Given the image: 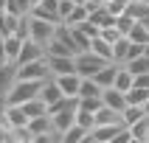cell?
Segmentation results:
<instances>
[{
	"mask_svg": "<svg viewBox=\"0 0 149 143\" xmlns=\"http://www.w3.org/2000/svg\"><path fill=\"white\" fill-rule=\"evenodd\" d=\"M42 84H45V79H17V84L6 93V101L8 104H25L42 93Z\"/></svg>",
	"mask_w": 149,
	"mask_h": 143,
	"instance_id": "cell-1",
	"label": "cell"
},
{
	"mask_svg": "<svg viewBox=\"0 0 149 143\" xmlns=\"http://www.w3.org/2000/svg\"><path fill=\"white\" fill-rule=\"evenodd\" d=\"M107 62H113V59L99 56L96 50H82V53H76V73H79V76H84V79H87V76L93 79V76L99 73V70L107 65Z\"/></svg>",
	"mask_w": 149,
	"mask_h": 143,
	"instance_id": "cell-2",
	"label": "cell"
},
{
	"mask_svg": "<svg viewBox=\"0 0 149 143\" xmlns=\"http://www.w3.org/2000/svg\"><path fill=\"white\" fill-rule=\"evenodd\" d=\"M54 37H56V23H51V20H42V17H34V14H31V39L40 42V45H48Z\"/></svg>",
	"mask_w": 149,
	"mask_h": 143,
	"instance_id": "cell-3",
	"label": "cell"
},
{
	"mask_svg": "<svg viewBox=\"0 0 149 143\" xmlns=\"http://www.w3.org/2000/svg\"><path fill=\"white\" fill-rule=\"evenodd\" d=\"M127 124H96L87 135V143H116L118 132L124 129Z\"/></svg>",
	"mask_w": 149,
	"mask_h": 143,
	"instance_id": "cell-4",
	"label": "cell"
},
{
	"mask_svg": "<svg viewBox=\"0 0 149 143\" xmlns=\"http://www.w3.org/2000/svg\"><path fill=\"white\" fill-rule=\"evenodd\" d=\"M51 76H62V73H76V56H59V53H45Z\"/></svg>",
	"mask_w": 149,
	"mask_h": 143,
	"instance_id": "cell-5",
	"label": "cell"
},
{
	"mask_svg": "<svg viewBox=\"0 0 149 143\" xmlns=\"http://www.w3.org/2000/svg\"><path fill=\"white\" fill-rule=\"evenodd\" d=\"M101 101H104V107L118 109V112H124V109L130 107L127 93H124V90H118V87H104V93H101Z\"/></svg>",
	"mask_w": 149,
	"mask_h": 143,
	"instance_id": "cell-6",
	"label": "cell"
},
{
	"mask_svg": "<svg viewBox=\"0 0 149 143\" xmlns=\"http://www.w3.org/2000/svg\"><path fill=\"white\" fill-rule=\"evenodd\" d=\"M34 17H42V20H51V23H62V17H59V0H40L37 6L31 8Z\"/></svg>",
	"mask_w": 149,
	"mask_h": 143,
	"instance_id": "cell-7",
	"label": "cell"
},
{
	"mask_svg": "<svg viewBox=\"0 0 149 143\" xmlns=\"http://www.w3.org/2000/svg\"><path fill=\"white\" fill-rule=\"evenodd\" d=\"M37 59H45V45H40V42H34V39H25L23 50H20V56H17V65L37 62Z\"/></svg>",
	"mask_w": 149,
	"mask_h": 143,
	"instance_id": "cell-8",
	"label": "cell"
},
{
	"mask_svg": "<svg viewBox=\"0 0 149 143\" xmlns=\"http://www.w3.org/2000/svg\"><path fill=\"white\" fill-rule=\"evenodd\" d=\"M17 79H20V70H17V62H6V65L0 67V93L6 95L11 87L17 84Z\"/></svg>",
	"mask_w": 149,
	"mask_h": 143,
	"instance_id": "cell-9",
	"label": "cell"
},
{
	"mask_svg": "<svg viewBox=\"0 0 149 143\" xmlns=\"http://www.w3.org/2000/svg\"><path fill=\"white\" fill-rule=\"evenodd\" d=\"M51 121H54V129H56V132L65 135L68 129L76 124V109H73V107H65V109H59V112H54Z\"/></svg>",
	"mask_w": 149,
	"mask_h": 143,
	"instance_id": "cell-10",
	"label": "cell"
},
{
	"mask_svg": "<svg viewBox=\"0 0 149 143\" xmlns=\"http://www.w3.org/2000/svg\"><path fill=\"white\" fill-rule=\"evenodd\" d=\"M56 84L62 87L65 95H79V87H82V76L79 73H62V76H54Z\"/></svg>",
	"mask_w": 149,
	"mask_h": 143,
	"instance_id": "cell-11",
	"label": "cell"
},
{
	"mask_svg": "<svg viewBox=\"0 0 149 143\" xmlns=\"http://www.w3.org/2000/svg\"><path fill=\"white\" fill-rule=\"evenodd\" d=\"M6 124L11 126V129H14V126H28V121H31V118L25 115V109H23V104H8L6 107Z\"/></svg>",
	"mask_w": 149,
	"mask_h": 143,
	"instance_id": "cell-12",
	"label": "cell"
},
{
	"mask_svg": "<svg viewBox=\"0 0 149 143\" xmlns=\"http://www.w3.org/2000/svg\"><path fill=\"white\" fill-rule=\"evenodd\" d=\"M118 67H121L118 62H107V65L101 67V70L93 76V79H96L101 87H113V84H116V73H118Z\"/></svg>",
	"mask_w": 149,
	"mask_h": 143,
	"instance_id": "cell-13",
	"label": "cell"
},
{
	"mask_svg": "<svg viewBox=\"0 0 149 143\" xmlns=\"http://www.w3.org/2000/svg\"><path fill=\"white\" fill-rule=\"evenodd\" d=\"M130 48H132V39H130V37H121V39L113 45V62L127 65V62H130Z\"/></svg>",
	"mask_w": 149,
	"mask_h": 143,
	"instance_id": "cell-14",
	"label": "cell"
},
{
	"mask_svg": "<svg viewBox=\"0 0 149 143\" xmlns=\"http://www.w3.org/2000/svg\"><path fill=\"white\" fill-rule=\"evenodd\" d=\"M90 20H93L96 25H99V28L116 25V14H113V11L107 8V3H104V6H99V8H93V11H90Z\"/></svg>",
	"mask_w": 149,
	"mask_h": 143,
	"instance_id": "cell-15",
	"label": "cell"
},
{
	"mask_svg": "<svg viewBox=\"0 0 149 143\" xmlns=\"http://www.w3.org/2000/svg\"><path fill=\"white\" fill-rule=\"evenodd\" d=\"M17 23H20V17H17V14L3 11V14H0V39H6V37L17 34Z\"/></svg>",
	"mask_w": 149,
	"mask_h": 143,
	"instance_id": "cell-16",
	"label": "cell"
},
{
	"mask_svg": "<svg viewBox=\"0 0 149 143\" xmlns=\"http://www.w3.org/2000/svg\"><path fill=\"white\" fill-rule=\"evenodd\" d=\"M130 132H132V140L135 143H146L149 140V115H143L141 121L130 124Z\"/></svg>",
	"mask_w": 149,
	"mask_h": 143,
	"instance_id": "cell-17",
	"label": "cell"
},
{
	"mask_svg": "<svg viewBox=\"0 0 149 143\" xmlns=\"http://www.w3.org/2000/svg\"><path fill=\"white\" fill-rule=\"evenodd\" d=\"M23 37H17V34H11V37H6L3 39V45H6V59L8 62H17V56H20V50H23Z\"/></svg>",
	"mask_w": 149,
	"mask_h": 143,
	"instance_id": "cell-18",
	"label": "cell"
},
{
	"mask_svg": "<svg viewBox=\"0 0 149 143\" xmlns=\"http://www.w3.org/2000/svg\"><path fill=\"white\" fill-rule=\"evenodd\" d=\"M87 135H90V129H84L82 124H73L62 135V143H87Z\"/></svg>",
	"mask_w": 149,
	"mask_h": 143,
	"instance_id": "cell-19",
	"label": "cell"
},
{
	"mask_svg": "<svg viewBox=\"0 0 149 143\" xmlns=\"http://www.w3.org/2000/svg\"><path fill=\"white\" fill-rule=\"evenodd\" d=\"M132 84H135V73H132L127 65H121V67H118V73H116V84H113V87H118V90L127 93Z\"/></svg>",
	"mask_w": 149,
	"mask_h": 143,
	"instance_id": "cell-20",
	"label": "cell"
},
{
	"mask_svg": "<svg viewBox=\"0 0 149 143\" xmlns=\"http://www.w3.org/2000/svg\"><path fill=\"white\" fill-rule=\"evenodd\" d=\"M101 93H104V87H101V84L96 82V79H90V76L84 79V76H82V87H79V98H90V95H101Z\"/></svg>",
	"mask_w": 149,
	"mask_h": 143,
	"instance_id": "cell-21",
	"label": "cell"
},
{
	"mask_svg": "<svg viewBox=\"0 0 149 143\" xmlns=\"http://www.w3.org/2000/svg\"><path fill=\"white\" fill-rule=\"evenodd\" d=\"M28 129H31L34 135H42V132H48V129H54V121H51V115L45 112V115H37L28 121ZM37 143V140H34Z\"/></svg>",
	"mask_w": 149,
	"mask_h": 143,
	"instance_id": "cell-22",
	"label": "cell"
},
{
	"mask_svg": "<svg viewBox=\"0 0 149 143\" xmlns=\"http://www.w3.org/2000/svg\"><path fill=\"white\" fill-rule=\"evenodd\" d=\"M127 101H130V104H146L149 101V87H143V84H132V87H130V90H127Z\"/></svg>",
	"mask_w": 149,
	"mask_h": 143,
	"instance_id": "cell-23",
	"label": "cell"
},
{
	"mask_svg": "<svg viewBox=\"0 0 149 143\" xmlns=\"http://www.w3.org/2000/svg\"><path fill=\"white\" fill-rule=\"evenodd\" d=\"M84 20H90V8L84 6V3H76V6H73V11L68 14V20H65V23H68V25H82Z\"/></svg>",
	"mask_w": 149,
	"mask_h": 143,
	"instance_id": "cell-24",
	"label": "cell"
},
{
	"mask_svg": "<svg viewBox=\"0 0 149 143\" xmlns=\"http://www.w3.org/2000/svg\"><path fill=\"white\" fill-rule=\"evenodd\" d=\"M23 109H25V115H28V118H37V115H45V112H48V104H45V101L37 95V98L25 101V104H23Z\"/></svg>",
	"mask_w": 149,
	"mask_h": 143,
	"instance_id": "cell-25",
	"label": "cell"
},
{
	"mask_svg": "<svg viewBox=\"0 0 149 143\" xmlns=\"http://www.w3.org/2000/svg\"><path fill=\"white\" fill-rule=\"evenodd\" d=\"M90 50H96L99 56H104V59H113V42H107L104 37H93V42H90Z\"/></svg>",
	"mask_w": 149,
	"mask_h": 143,
	"instance_id": "cell-26",
	"label": "cell"
},
{
	"mask_svg": "<svg viewBox=\"0 0 149 143\" xmlns=\"http://www.w3.org/2000/svg\"><path fill=\"white\" fill-rule=\"evenodd\" d=\"M143 115H149V112L141 107V104H130V107L121 112V118H124V124H127V126H130V124H135V121H141Z\"/></svg>",
	"mask_w": 149,
	"mask_h": 143,
	"instance_id": "cell-27",
	"label": "cell"
},
{
	"mask_svg": "<svg viewBox=\"0 0 149 143\" xmlns=\"http://www.w3.org/2000/svg\"><path fill=\"white\" fill-rule=\"evenodd\" d=\"M127 67H130V70H132L135 76H143V73H149V56H146V53H141V56L130 59V62H127Z\"/></svg>",
	"mask_w": 149,
	"mask_h": 143,
	"instance_id": "cell-28",
	"label": "cell"
},
{
	"mask_svg": "<svg viewBox=\"0 0 149 143\" xmlns=\"http://www.w3.org/2000/svg\"><path fill=\"white\" fill-rule=\"evenodd\" d=\"M6 11L23 17V14H31V3L28 0H6Z\"/></svg>",
	"mask_w": 149,
	"mask_h": 143,
	"instance_id": "cell-29",
	"label": "cell"
},
{
	"mask_svg": "<svg viewBox=\"0 0 149 143\" xmlns=\"http://www.w3.org/2000/svg\"><path fill=\"white\" fill-rule=\"evenodd\" d=\"M127 37H130L132 42H143V45H146V42H149V25L135 23V25H132V31L127 34Z\"/></svg>",
	"mask_w": 149,
	"mask_h": 143,
	"instance_id": "cell-30",
	"label": "cell"
},
{
	"mask_svg": "<svg viewBox=\"0 0 149 143\" xmlns=\"http://www.w3.org/2000/svg\"><path fill=\"white\" fill-rule=\"evenodd\" d=\"M135 23H138V20H135L130 11H124V14H118V17H116V25H118V31H121V34H130Z\"/></svg>",
	"mask_w": 149,
	"mask_h": 143,
	"instance_id": "cell-31",
	"label": "cell"
},
{
	"mask_svg": "<svg viewBox=\"0 0 149 143\" xmlns=\"http://www.w3.org/2000/svg\"><path fill=\"white\" fill-rule=\"evenodd\" d=\"M76 124H82L84 129H93L96 126V112H90V109H76Z\"/></svg>",
	"mask_w": 149,
	"mask_h": 143,
	"instance_id": "cell-32",
	"label": "cell"
},
{
	"mask_svg": "<svg viewBox=\"0 0 149 143\" xmlns=\"http://www.w3.org/2000/svg\"><path fill=\"white\" fill-rule=\"evenodd\" d=\"M101 37H104L107 42H113V45H116V42L121 39V37H127V34L118 31V25H107V28H101Z\"/></svg>",
	"mask_w": 149,
	"mask_h": 143,
	"instance_id": "cell-33",
	"label": "cell"
},
{
	"mask_svg": "<svg viewBox=\"0 0 149 143\" xmlns=\"http://www.w3.org/2000/svg\"><path fill=\"white\" fill-rule=\"evenodd\" d=\"M73 6H76V0H59V17H62V23H65L68 14L73 11Z\"/></svg>",
	"mask_w": 149,
	"mask_h": 143,
	"instance_id": "cell-34",
	"label": "cell"
},
{
	"mask_svg": "<svg viewBox=\"0 0 149 143\" xmlns=\"http://www.w3.org/2000/svg\"><path fill=\"white\" fill-rule=\"evenodd\" d=\"M0 11H6V0H0Z\"/></svg>",
	"mask_w": 149,
	"mask_h": 143,
	"instance_id": "cell-35",
	"label": "cell"
},
{
	"mask_svg": "<svg viewBox=\"0 0 149 143\" xmlns=\"http://www.w3.org/2000/svg\"><path fill=\"white\" fill-rule=\"evenodd\" d=\"M143 53H146V56H149V42H146V45H143Z\"/></svg>",
	"mask_w": 149,
	"mask_h": 143,
	"instance_id": "cell-36",
	"label": "cell"
},
{
	"mask_svg": "<svg viewBox=\"0 0 149 143\" xmlns=\"http://www.w3.org/2000/svg\"><path fill=\"white\" fill-rule=\"evenodd\" d=\"M28 3H31V8H34V6H37V3H40V0H28Z\"/></svg>",
	"mask_w": 149,
	"mask_h": 143,
	"instance_id": "cell-37",
	"label": "cell"
},
{
	"mask_svg": "<svg viewBox=\"0 0 149 143\" xmlns=\"http://www.w3.org/2000/svg\"><path fill=\"white\" fill-rule=\"evenodd\" d=\"M3 65H6V59H0V67H3Z\"/></svg>",
	"mask_w": 149,
	"mask_h": 143,
	"instance_id": "cell-38",
	"label": "cell"
},
{
	"mask_svg": "<svg viewBox=\"0 0 149 143\" xmlns=\"http://www.w3.org/2000/svg\"><path fill=\"white\" fill-rule=\"evenodd\" d=\"M0 14H3V11H0Z\"/></svg>",
	"mask_w": 149,
	"mask_h": 143,
	"instance_id": "cell-39",
	"label": "cell"
},
{
	"mask_svg": "<svg viewBox=\"0 0 149 143\" xmlns=\"http://www.w3.org/2000/svg\"><path fill=\"white\" fill-rule=\"evenodd\" d=\"M0 95H3V93H0Z\"/></svg>",
	"mask_w": 149,
	"mask_h": 143,
	"instance_id": "cell-40",
	"label": "cell"
}]
</instances>
